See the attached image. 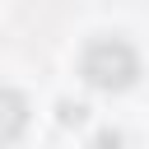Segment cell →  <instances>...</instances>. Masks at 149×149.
I'll list each match as a JSON object with an SVG mask.
<instances>
[{
	"label": "cell",
	"mask_w": 149,
	"mask_h": 149,
	"mask_svg": "<svg viewBox=\"0 0 149 149\" xmlns=\"http://www.w3.org/2000/svg\"><path fill=\"white\" fill-rule=\"evenodd\" d=\"M88 70V79L93 84H102V88H121V84H130L135 79V51L126 47V42H112V61H88L84 65Z\"/></svg>",
	"instance_id": "cell-1"
}]
</instances>
